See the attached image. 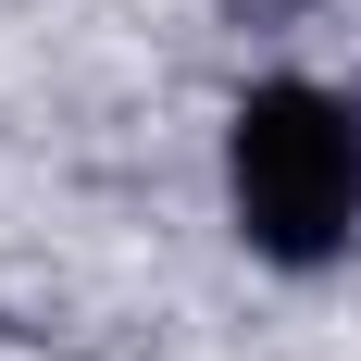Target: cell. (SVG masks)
I'll return each mask as SVG.
<instances>
[{"label":"cell","instance_id":"obj_1","mask_svg":"<svg viewBox=\"0 0 361 361\" xmlns=\"http://www.w3.org/2000/svg\"><path fill=\"white\" fill-rule=\"evenodd\" d=\"M224 200L262 262L324 274L361 237V100H336L312 75H262L224 125Z\"/></svg>","mask_w":361,"mask_h":361}]
</instances>
